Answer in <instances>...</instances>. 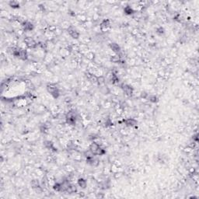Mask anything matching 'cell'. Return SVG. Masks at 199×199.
<instances>
[{
	"instance_id": "6da1fadb",
	"label": "cell",
	"mask_w": 199,
	"mask_h": 199,
	"mask_svg": "<svg viewBox=\"0 0 199 199\" xmlns=\"http://www.w3.org/2000/svg\"><path fill=\"white\" fill-rule=\"evenodd\" d=\"M48 91L51 93V95L54 98H58V96L60 95V93H59V89L58 88L56 87L54 84H49L48 85Z\"/></svg>"
},
{
	"instance_id": "7a4b0ae2",
	"label": "cell",
	"mask_w": 199,
	"mask_h": 199,
	"mask_svg": "<svg viewBox=\"0 0 199 199\" xmlns=\"http://www.w3.org/2000/svg\"><path fill=\"white\" fill-rule=\"evenodd\" d=\"M68 34L69 35L71 36L72 37H73V38H78L79 37V32L76 31V30L73 27H69L68 29Z\"/></svg>"
},
{
	"instance_id": "3957f363",
	"label": "cell",
	"mask_w": 199,
	"mask_h": 199,
	"mask_svg": "<svg viewBox=\"0 0 199 199\" xmlns=\"http://www.w3.org/2000/svg\"><path fill=\"white\" fill-rule=\"evenodd\" d=\"M123 89H124V92L126 93V95H128V96H131L132 93H133V89H132L130 86L124 85L123 87Z\"/></svg>"
},
{
	"instance_id": "277c9868",
	"label": "cell",
	"mask_w": 199,
	"mask_h": 199,
	"mask_svg": "<svg viewBox=\"0 0 199 199\" xmlns=\"http://www.w3.org/2000/svg\"><path fill=\"white\" fill-rule=\"evenodd\" d=\"M34 28V26L31 24V22H25L24 24V31H31Z\"/></svg>"
},
{
	"instance_id": "5b68a950",
	"label": "cell",
	"mask_w": 199,
	"mask_h": 199,
	"mask_svg": "<svg viewBox=\"0 0 199 199\" xmlns=\"http://www.w3.org/2000/svg\"><path fill=\"white\" fill-rule=\"evenodd\" d=\"M99 148H100V145L97 143H96V142L92 143L91 145H90V147H89V149H90V151L93 154H96V152H97V151L98 150Z\"/></svg>"
},
{
	"instance_id": "8992f818",
	"label": "cell",
	"mask_w": 199,
	"mask_h": 199,
	"mask_svg": "<svg viewBox=\"0 0 199 199\" xmlns=\"http://www.w3.org/2000/svg\"><path fill=\"white\" fill-rule=\"evenodd\" d=\"M125 123L128 126H135L137 124V121L133 118H128L125 121Z\"/></svg>"
},
{
	"instance_id": "52a82bcc",
	"label": "cell",
	"mask_w": 199,
	"mask_h": 199,
	"mask_svg": "<svg viewBox=\"0 0 199 199\" xmlns=\"http://www.w3.org/2000/svg\"><path fill=\"white\" fill-rule=\"evenodd\" d=\"M111 48L112 49V51L116 52V53H119L121 51V48H120V47H119V45L117 44H115V43H112V44H111Z\"/></svg>"
},
{
	"instance_id": "ba28073f",
	"label": "cell",
	"mask_w": 199,
	"mask_h": 199,
	"mask_svg": "<svg viewBox=\"0 0 199 199\" xmlns=\"http://www.w3.org/2000/svg\"><path fill=\"white\" fill-rule=\"evenodd\" d=\"M110 24H111V23H110V20H109V19H104V20L101 23L100 27H101V29L107 28L108 26H110Z\"/></svg>"
},
{
	"instance_id": "9c48e42d",
	"label": "cell",
	"mask_w": 199,
	"mask_h": 199,
	"mask_svg": "<svg viewBox=\"0 0 199 199\" xmlns=\"http://www.w3.org/2000/svg\"><path fill=\"white\" fill-rule=\"evenodd\" d=\"M78 184L82 188H85L86 187H87V180H85L84 179H79V180H78Z\"/></svg>"
},
{
	"instance_id": "30bf717a",
	"label": "cell",
	"mask_w": 199,
	"mask_h": 199,
	"mask_svg": "<svg viewBox=\"0 0 199 199\" xmlns=\"http://www.w3.org/2000/svg\"><path fill=\"white\" fill-rule=\"evenodd\" d=\"M124 12L127 13V14H131V13L133 12V9H132L131 6H128L124 8Z\"/></svg>"
},
{
	"instance_id": "8fae6325",
	"label": "cell",
	"mask_w": 199,
	"mask_h": 199,
	"mask_svg": "<svg viewBox=\"0 0 199 199\" xmlns=\"http://www.w3.org/2000/svg\"><path fill=\"white\" fill-rule=\"evenodd\" d=\"M9 5H10V6H12V7H13V8H18V7H19V4L18 2H15V1L10 2H9Z\"/></svg>"
},
{
	"instance_id": "7c38bea8",
	"label": "cell",
	"mask_w": 199,
	"mask_h": 199,
	"mask_svg": "<svg viewBox=\"0 0 199 199\" xmlns=\"http://www.w3.org/2000/svg\"><path fill=\"white\" fill-rule=\"evenodd\" d=\"M157 100V97L155 96H151L150 97V101L152 102H156Z\"/></svg>"
},
{
	"instance_id": "4fadbf2b",
	"label": "cell",
	"mask_w": 199,
	"mask_h": 199,
	"mask_svg": "<svg viewBox=\"0 0 199 199\" xmlns=\"http://www.w3.org/2000/svg\"><path fill=\"white\" fill-rule=\"evenodd\" d=\"M157 32L159 33V34H163L164 33V30H163V28H162V27H160L159 28L158 30H157Z\"/></svg>"
}]
</instances>
